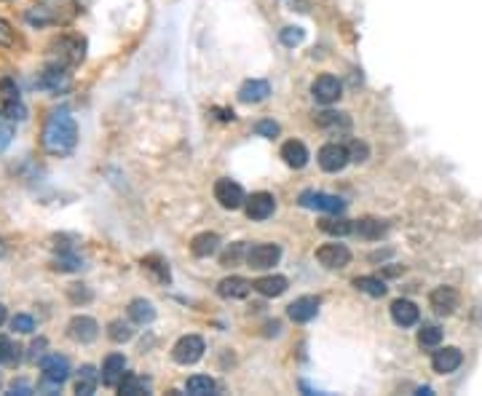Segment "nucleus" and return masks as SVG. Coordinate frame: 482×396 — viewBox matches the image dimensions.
<instances>
[{
  "mask_svg": "<svg viewBox=\"0 0 482 396\" xmlns=\"http://www.w3.org/2000/svg\"><path fill=\"white\" fill-rule=\"evenodd\" d=\"M43 150L51 156H67L78 145V126L67 110H56L43 126Z\"/></svg>",
  "mask_w": 482,
  "mask_h": 396,
  "instance_id": "obj_1",
  "label": "nucleus"
},
{
  "mask_svg": "<svg viewBox=\"0 0 482 396\" xmlns=\"http://www.w3.org/2000/svg\"><path fill=\"white\" fill-rule=\"evenodd\" d=\"M204 351H206V345L201 340L199 335H185V338H180L172 348V359L177 364H196L201 357H204Z\"/></svg>",
  "mask_w": 482,
  "mask_h": 396,
  "instance_id": "obj_2",
  "label": "nucleus"
},
{
  "mask_svg": "<svg viewBox=\"0 0 482 396\" xmlns=\"http://www.w3.org/2000/svg\"><path fill=\"white\" fill-rule=\"evenodd\" d=\"M214 198H217V204H220L223 209H241V206L247 204L244 190H241V185L239 182H233V180H217V182H214Z\"/></svg>",
  "mask_w": 482,
  "mask_h": 396,
  "instance_id": "obj_3",
  "label": "nucleus"
},
{
  "mask_svg": "<svg viewBox=\"0 0 482 396\" xmlns=\"http://www.w3.org/2000/svg\"><path fill=\"white\" fill-rule=\"evenodd\" d=\"M40 370H43L46 383L62 385L70 378V361L65 357H59V354H49V357L40 359Z\"/></svg>",
  "mask_w": 482,
  "mask_h": 396,
  "instance_id": "obj_4",
  "label": "nucleus"
},
{
  "mask_svg": "<svg viewBox=\"0 0 482 396\" xmlns=\"http://www.w3.org/2000/svg\"><path fill=\"white\" fill-rule=\"evenodd\" d=\"M281 249L276 244H254L252 249L247 252V265L254 268V271H266V268H273L279 263Z\"/></svg>",
  "mask_w": 482,
  "mask_h": 396,
  "instance_id": "obj_5",
  "label": "nucleus"
},
{
  "mask_svg": "<svg viewBox=\"0 0 482 396\" xmlns=\"http://www.w3.org/2000/svg\"><path fill=\"white\" fill-rule=\"evenodd\" d=\"M340 92H343V86H340V80L335 78V75H319V78L311 83V94H314V99L319 105H333V102H338Z\"/></svg>",
  "mask_w": 482,
  "mask_h": 396,
  "instance_id": "obj_6",
  "label": "nucleus"
},
{
  "mask_svg": "<svg viewBox=\"0 0 482 396\" xmlns=\"http://www.w3.org/2000/svg\"><path fill=\"white\" fill-rule=\"evenodd\" d=\"M316 260L330 271H340L351 263V252H348L346 244H324L316 249Z\"/></svg>",
  "mask_w": 482,
  "mask_h": 396,
  "instance_id": "obj_7",
  "label": "nucleus"
},
{
  "mask_svg": "<svg viewBox=\"0 0 482 396\" xmlns=\"http://www.w3.org/2000/svg\"><path fill=\"white\" fill-rule=\"evenodd\" d=\"M54 54L59 56V67L65 65H78L83 59V40L73 38V35H65V38L54 40Z\"/></svg>",
  "mask_w": 482,
  "mask_h": 396,
  "instance_id": "obj_8",
  "label": "nucleus"
},
{
  "mask_svg": "<svg viewBox=\"0 0 482 396\" xmlns=\"http://www.w3.org/2000/svg\"><path fill=\"white\" fill-rule=\"evenodd\" d=\"M316 159H319V166L324 172H340V169H346L351 156H348V147L338 145V142H330V145L321 147Z\"/></svg>",
  "mask_w": 482,
  "mask_h": 396,
  "instance_id": "obj_9",
  "label": "nucleus"
},
{
  "mask_svg": "<svg viewBox=\"0 0 482 396\" xmlns=\"http://www.w3.org/2000/svg\"><path fill=\"white\" fill-rule=\"evenodd\" d=\"M67 335L75 343H94L97 335H99V324L92 316H73L70 324H67Z\"/></svg>",
  "mask_w": 482,
  "mask_h": 396,
  "instance_id": "obj_10",
  "label": "nucleus"
},
{
  "mask_svg": "<svg viewBox=\"0 0 482 396\" xmlns=\"http://www.w3.org/2000/svg\"><path fill=\"white\" fill-rule=\"evenodd\" d=\"M461 303V297H458V292L453 287H437V290L428 295V305L434 308V314H440V316H450L455 314V308Z\"/></svg>",
  "mask_w": 482,
  "mask_h": 396,
  "instance_id": "obj_11",
  "label": "nucleus"
},
{
  "mask_svg": "<svg viewBox=\"0 0 482 396\" xmlns=\"http://www.w3.org/2000/svg\"><path fill=\"white\" fill-rule=\"evenodd\" d=\"M461 364H464V354L458 348H453V345L434 351V357H431V367H434V372H440V375H450Z\"/></svg>",
  "mask_w": 482,
  "mask_h": 396,
  "instance_id": "obj_12",
  "label": "nucleus"
},
{
  "mask_svg": "<svg viewBox=\"0 0 482 396\" xmlns=\"http://www.w3.org/2000/svg\"><path fill=\"white\" fill-rule=\"evenodd\" d=\"M123 375H126V359H123V354H110V357L105 359V364H102L99 380H102L107 388H118V383L123 380Z\"/></svg>",
  "mask_w": 482,
  "mask_h": 396,
  "instance_id": "obj_13",
  "label": "nucleus"
},
{
  "mask_svg": "<svg viewBox=\"0 0 482 396\" xmlns=\"http://www.w3.org/2000/svg\"><path fill=\"white\" fill-rule=\"evenodd\" d=\"M247 217L249 220H268L273 209H276V198L271 193H252V198H247Z\"/></svg>",
  "mask_w": 482,
  "mask_h": 396,
  "instance_id": "obj_14",
  "label": "nucleus"
},
{
  "mask_svg": "<svg viewBox=\"0 0 482 396\" xmlns=\"http://www.w3.org/2000/svg\"><path fill=\"white\" fill-rule=\"evenodd\" d=\"M316 311H319V297H314V295H303V297H297L290 308H287V314L292 321L297 324H306L311 318L316 316Z\"/></svg>",
  "mask_w": 482,
  "mask_h": 396,
  "instance_id": "obj_15",
  "label": "nucleus"
},
{
  "mask_svg": "<svg viewBox=\"0 0 482 396\" xmlns=\"http://www.w3.org/2000/svg\"><path fill=\"white\" fill-rule=\"evenodd\" d=\"M300 204L308 206V209H319V211H340L346 206L343 198L327 196V193H303V196H300Z\"/></svg>",
  "mask_w": 482,
  "mask_h": 396,
  "instance_id": "obj_16",
  "label": "nucleus"
},
{
  "mask_svg": "<svg viewBox=\"0 0 482 396\" xmlns=\"http://www.w3.org/2000/svg\"><path fill=\"white\" fill-rule=\"evenodd\" d=\"M391 318L400 327H413V324H418V318H421V311L410 300H394L391 303Z\"/></svg>",
  "mask_w": 482,
  "mask_h": 396,
  "instance_id": "obj_17",
  "label": "nucleus"
},
{
  "mask_svg": "<svg viewBox=\"0 0 482 396\" xmlns=\"http://www.w3.org/2000/svg\"><path fill=\"white\" fill-rule=\"evenodd\" d=\"M249 290H252V284L241 276L223 278V281H220V287H217L220 297H225V300H241V297H247V295H249Z\"/></svg>",
  "mask_w": 482,
  "mask_h": 396,
  "instance_id": "obj_18",
  "label": "nucleus"
},
{
  "mask_svg": "<svg viewBox=\"0 0 482 396\" xmlns=\"http://www.w3.org/2000/svg\"><path fill=\"white\" fill-rule=\"evenodd\" d=\"M281 159L292 169H303L308 163V147L303 142H297V140H290V142L281 145Z\"/></svg>",
  "mask_w": 482,
  "mask_h": 396,
  "instance_id": "obj_19",
  "label": "nucleus"
},
{
  "mask_svg": "<svg viewBox=\"0 0 482 396\" xmlns=\"http://www.w3.org/2000/svg\"><path fill=\"white\" fill-rule=\"evenodd\" d=\"M268 94H271L268 80H247L239 89V99L244 105H257V102L268 99Z\"/></svg>",
  "mask_w": 482,
  "mask_h": 396,
  "instance_id": "obj_20",
  "label": "nucleus"
},
{
  "mask_svg": "<svg viewBox=\"0 0 482 396\" xmlns=\"http://www.w3.org/2000/svg\"><path fill=\"white\" fill-rule=\"evenodd\" d=\"M287 287L290 284H287L284 276H263L252 284V290H257L260 295H266V297H279V295L287 292Z\"/></svg>",
  "mask_w": 482,
  "mask_h": 396,
  "instance_id": "obj_21",
  "label": "nucleus"
},
{
  "mask_svg": "<svg viewBox=\"0 0 482 396\" xmlns=\"http://www.w3.org/2000/svg\"><path fill=\"white\" fill-rule=\"evenodd\" d=\"M217 247H220V236L217 233H199L190 241V252L196 257H209V254L217 252Z\"/></svg>",
  "mask_w": 482,
  "mask_h": 396,
  "instance_id": "obj_22",
  "label": "nucleus"
},
{
  "mask_svg": "<svg viewBox=\"0 0 482 396\" xmlns=\"http://www.w3.org/2000/svg\"><path fill=\"white\" fill-rule=\"evenodd\" d=\"M67 83H70V78H67V73L59 65L51 67V70H46V73H43V75L38 78V86H43V89H51V92L65 89Z\"/></svg>",
  "mask_w": 482,
  "mask_h": 396,
  "instance_id": "obj_23",
  "label": "nucleus"
},
{
  "mask_svg": "<svg viewBox=\"0 0 482 396\" xmlns=\"http://www.w3.org/2000/svg\"><path fill=\"white\" fill-rule=\"evenodd\" d=\"M118 391L123 396H142L147 394V380L140 378V375H134V372H126L123 380L118 383Z\"/></svg>",
  "mask_w": 482,
  "mask_h": 396,
  "instance_id": "obj_24",
  "label": "nucleus"
},
{
  "mask_svg": "<svg viewBox=\"0 0 482 396\" xmlns=\"http://www.w3.org/2000/svg\"><path fill=\"white\" fill-rule=\"evenodd\" d=\"M129 318L134 324H150L156 318V308L147 303V300H132L129 305Z\"/></svg>",
  "mask_w": 482,
  "mask_h": 396,
  "instance_id": "obj_25",
  "label": "nucleus"
},
{
  "mask_svg": "<svg viewBox=\"0 0 482 396\" xmlns=\"http://www.w3.org/2000/svg\"><path fill=\"white\" fill-rule=\"evenodd\" d=\"M354 287L364 295H373V297H383L386 295V284H383V278L378 276H357L354 278Z\"/></svg>",
  "mask_w": 482,
  "mask_h": 396,
  "instance_id": "obj_26",
  "label": "nucleus"
},
{
  "mask_svg": "<svg viewBox=\"0 0 482 396\" xmlns=\"http://www.w3.org/2000/svg\"><path fill=\"white\" fill-rule=\"evenodd\" d=\"M214 388H217V385H214V380L209 375H193V378L185 383V391L193 396H209V394H214Z\"/></svg>",
  "mask_w": 482,
  "mask_h": 396,
  "instance_id": "obj_27",
  "label": "nucleus"
},
{
  "mask_svg": "<svg viewBox=\"0 0 482 396\" xmlns=\"http://www.w3.org/2000/svg\"><path fill=\"white\" fill-rule=\"evenodd\" d=\"M97 380H99V375H97V370L94 367H80V375H78V380H75V391L83 396H89L94 394V388H97Z\"/></svg>",
  "mask_w": 482,
  "mask_h": 396,
  "instance_id": "obj_28",
  "label": "nucleus"
},
{
  "mask_svg": "<svg viewBox=\"0 0 482 396\" xmlns=\"http://www.w3.org/2000/svg\"><path fill=\"white\" fill-rule=\"evenodd\" d=\"M442 343V330L437 324H424L418 330V345L421 348H437Z\"/></svg>",
  "mask_w": 482,
  "mask_h": 396,
  "instance_id": "obj_29",
  "label": "nucleus"
},
{
  "mask_svg": "<svg viewBox=\"0 0 482 396\" xmlns=\"http://www.w3.org/2000/svg\"><path fill=\"white\" fill-rule=\"evenodd\" d=\"M319 228L324 233H330V236H348L351 230H354V225L343 220V217H330V220H321Z\"/></svg>",
  "mask_w": 482,
  "mask_h": 396,
  "instance_id": "obj_30",
  "label": "nucleus"
},
{
  "mask_svg": "<svg viewBox=\"0 0 482 396\" xmlns=\"http://www.w3.org/2000/svg\"><path fill=\"white\" fill-rule=\"evenodd\" d=\"M386 230H388V225L381 223V220H362V223L357 225V233H359L362 238H370V241L381 238Z\"/></svg>",
  "mask_w": 482,
  "mask_h": 396,
  "instance_id": "obj_31",
  "label": "nucleus"
},
{
  "mask_svg": "<svg viewBox=\"0 0 482 396\" xmlns=\"http://www.w3.org/2000/svg\"><path fill=\"white\" fill-rule=\"evenodd\" d=\"M107 335H110V340L113 343H126V340H132V327L129 324H123L121 318H116V321H110V327H107Z\"/></svg>",
  "mask_w": 482,
  "mask_h": 396,
  "instance_id": "obj_32",
  "label": "nucleus"
},
{
  "mask_svg": "<svg viewBox=\"0 0 482 396\" xmlns=\"http://www.w3.org/2000/svg\"><path fill=\"white\" fill-rule=\"evenodd\" d=\"M316 123L324 126V129H335V126H348V118H343L340 113H319Z\"/></svg>",
  "mask_w": 482,
  "mask_h": 396,
  "instance_id": "obj_33",
  "label": "nucleus"
},
{
  "mask_svg": "<svg viewBox=\"0 0 482 396\" xmlns=\"http://www.w3.org/2000/svg\"><path fill=\"white\" fill-rule=\"evenodd\" d=\"M11 140H13V120L0 116V153L11 145Z\"/></svg>",
  "mask_w": 482,
  "mask_h": 396,
  "instance_id": "obj_34",
  "label": "nucleus"
},
{
  "mask_svg": "<svg viewBox=\"0 0 482 396\" xmlns=\"http://www.w3.org/2000/svg\"><path fill=\"white\" fill-rule=\"evenodd\" d=\"M11 330L19 332V335H30V332L35 330V321H32V316H27V314H19V316L11 318Z\"/></svg>",
  "mask_w": 482,
  "mask_h": 396,
  "instance_id": "obj_35",
  "label": "nucleus"
},
{
  "mask_svg": "<svg viewBox=\"0 0 482 396\" xmlns=\"http://www.w3.org/2000/svg\"><path fill=\"white\" fill-rule=\"evenodd\" d=\"M303 38H306V32L297 30V27L281 30V43H284V46H297V43H303Z\"/></svg>",
  "mask_w": 482,
  "mask_h": 396,
  "instance_id": "obj_36",
  "label": "nucleus"
},
{
  "mask_svg": "<svg viewBox=\"0 0 482 396\" xmlns=\"http://www.w3.org/2000/svg\"><path fill=\"white\" fill-rule=\"evenodd\" d=\"M3 113H6V118H11V120H22L27 116L22 99H19V102H3Z\"/></svg>",
  "mask_w": 482,
  "mask_h": 396,
  "instance_id": "obj_37",
  "label": "nucleus"
},
{
  "mask_svg": "<svg viewBox=\"0 0 482 396\" xmlns=\"http://www.w3.org/2000/svg\"><path fill=\"white\" fill-rule=\"evenodd\" d=\"M0 92H3V102H19V89L13 86V80H3L0 83Z\"/></svg>",
  "mask_w": 482,
  "mask_h": 396,
  "instance_id": "obj_38",
  "label": "nucleus"
},
{
  "mask_svg": "<svg viewBox=\"0 0 482 396\" xmlns=\"http://www.w3.org/2000/svg\"><path fill=\"white\" fill-rule=\"evenodd\" d=\"M16 43V35H13L11 25L6 19H0V46H13Z\"/></svg>",
  "mask_w": 482,
  "mask_h": 396,
  "instance_id": "obj_39",
  "label": "nucleus"
},
{
  "mask_svg": "<svg viewBox=\"0 0 482 396\" xmlns=\"http://www.w3.org/2000/svg\"><path fill=\"white\" fill-rule=\"evenodd\" d=\"M254 132L260 134V137H276V134H279V123H273V120H260V123L254 126Z\"/></svg>",
  "mask_w": 482,
  "mask_h": 396,
  "instance_id": "obj_40",
  "label": "nucleus"
},
{
  "mask_svg": "<svg viewBox=\"0 0 482 396\" xmlns=\"http://www.w3.org/2000/svg\"><path fill=\"white\" fill-rule=\"evenodd\" d=\"M13 351H16V348L11 345V340H8L6 335H0V364H3V361H11V359L16 357Z\"/></svg>",
  "mask_w": 482,
  "mask_h": 396,
  "instance_id": "obj_41",
  "label": "nucleus"
},
{
  "mask_svg": "<svg viewBox=\"0 0 482 396\" xmlns=\"http://www.w3.org/2000/svg\"><path fill=\"white\" fill-rule=\"evenodd\" d=\"M348 156H351V161H364V156H367V147L359 145V142H351V147H348Z\"/></svg>",
  "mask_w": 482,
  "mask_h": 396,
  "instance_id": "obj_42",
  "label": "nucleus"
},
{
  "mask_svg": "<svg viewBox=\"0 0 482 396\" xmlns=\"http://www.w3.org/2000/svg\"><path fill=\"white\" fill-rule=\"evenodd\" d=\"M239 254H241V247H233L230 252H225V254H223V265H233L239 260Z\"/></svg>",
  "mask_w": 482,
  "mask_h": 396,
  "instance_id": "obj_43",
  "label": "nucleus"
},
{
  "mask_svg": "<svg viewBox=\"0 0 482 396\" xmlns=\"http://www.w3.org/2000/svg\"><path fill=\"white\" fill-rule=\"evenodd\" d=\"M43 348H46V340H38V343H32V354H30V357L38 359L40 354H43Z\"/></svg>",
  "mask_w": 482,
  "mask_h": 396,
  "instance_id": "obj_44",
  "label": "nucleus"
},
{
  "mask_svg": "<svg viewBox=\"0 0 482 396\" xmlns=\"http://www.w3.org/2000/svg\"><path fill=\"white\" fill-rule=\"evenodd\" d=\"M13 394H32V388L27 383H13V388H11Z\"/></svg>",
  "mask_w": 482,
  "mask_h": 396,
  "instance_id": "obj_45",
  "label": "nucleus"
},
{
  "mask_svg": "<svg viewBox=\"0 0 482 396\" xmlns=\"http://www.w3.org/2000/svg\"><path fill=\"white\" fill-rule=\"evenodd\" d=\"M3 321H6V308L0 305V324H3Z\"/></svg>",
  "mask_w": 482,
  "mask_h": 396,
  "instance_id": "obj_46",
  "label": "nucleus"
}]
</instances>
